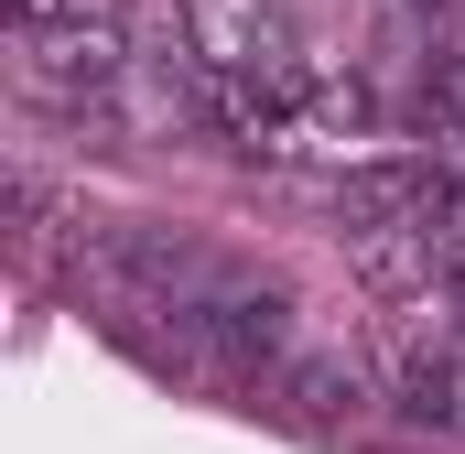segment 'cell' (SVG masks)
Here are the masks:
<instances>
[{
    "label": "cell",
    "mask_w": 465,
    "mask_h": 454,
    "mask_svg": "<svg viewBox=\"0 0 465 454\" xmlns=\"http://www.w3.org/2000/svg\"><path fill=\"white\" fill-rule=\"evenodd\" d=\"M390 411L411 433H465V346L433 336V325H411L401 357H390Z\"/></svg>",
    "instance_id": "obj_4"
},
{
    "label": "cell",
    "mask_w": 465,
    "mask_h": 454,
    "mask_svg": "<svg viewBox=\"0 0 465 454\" xmlns=\"http://www.w3.org/2000/svg\"><path fill=\"white\" fill-rule=\"evenodd\" d=\"M184 336L206 346L217 368H238V379L292 368V292H282L271 271H249V260H217V281H206V303L184 314Z\"/></svg>",
    "instance_id": "obj_3"
},
{
    "label": "cell",
    "mask_w": 465,
    "mask_h": 454,
    "mask_svg": "<svg viewBox=\"0 0 465 454\" xmlns=\"http://www.w3.org/2000/svg\"><path fill=\"white\" fill-rule=\"evenodd\" d=\"M357 271L368 281H422V271H444V249H433V227H379V238H357Z\"/></svg>",
    "instance_id": "obj_7"
},
{
    "label": "cell",
    "mask_w": 465,
    "mask_h": 454,
    "mask_svg": "<svg viewBox=\"0 0 465 454\" xmlns=\"http://www.w3.org/2000/svg\"><path fill=\"white\" fill-rule=\"evenodd\" d=\"M130 22L119 11H87V22H44V33H11V76H22V98H44V109H65L76 130L87 119H109V98L130 87Z\"/></svg>",
    "instance_id": "obj_1"
},
{
    "label": "cell",
    "mask_w": 465,
    "mask_h": 454,
    "mask_svg": "<svg viewBox=\"0 0 465 454\" xmlns=\"http://www.w3.org/2000/svg\"><path fill=\"white\" fill-rule=\"evenodd\" d=\"M422 130L465 163V54H444V65H433V87H422Z\"/></svg>",
    "instance_id": "obj_9"
},
{
    "label": "cell",
    "mask_w": 465,
    "mask_h": 454,
    "mask_svg": "<svg viewBox=\"0 0 465 454\" xmlns=\"http://www.w3.org/2000/svg\"><path fill=\"white\" fill-rule=\"evenodd\" d=\"M282 400H292V422L336 433V422H357V411L379 400V379H368V357H357V346H292V368H282Z\"/></svg>",
    "instance_id": "obj_6"
},
{
    "label": "cell",
    "mask_w": 465,
    "mask_h": 454,
    "mask_svg": "<svg viewBox=\"0 0 465 454\" xmlns=\"http://www.w3.org/2000/svg\"><path fill=\"white\" fill-rule=\"evenodd\" d=\"M87 281H98L109 303H130V314H173V325H184V314L206 303V281H217V249L119 217V227H98V249H87Z\"/></svg>",
    "instance_id": "obj_2"
},
{
    "label": "cell",
    "mask_w": 465,
    "mask_h": 454,
    "mask_svg": "<svg viewBox=\"0 0 465 454\" xmlns=\"http://www.w3.org/2000/svg\"><path fill=\"white\" fill-rule=\"evenodd\" d=\"M303 119H325V130H368V119H379V87H368V76H347V65H314Z\"/></svg>",
    "instance_id": "obj_8"
},
{
    "label": "cell",
    "mask_w": 465,
    "mask_h": 454,
    "mask_svg": "<svg viewBox=\"0 0 465 454\" xmlns=\"http://www.w3.org/2000/svg\"><path fill=\"white\" fill-rule=\"evenodd\" d=\"M325 206H336L347 238H379V227H433L444 217V184H433L422 163H357V173L325 184Z\"/></svg>",
    "instance_id": "obj_5"
}]
</instances>
